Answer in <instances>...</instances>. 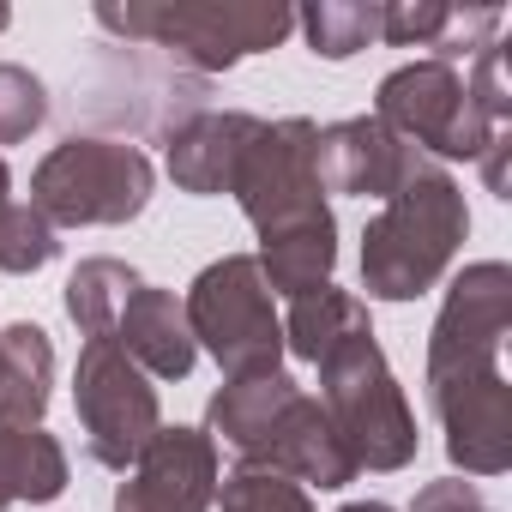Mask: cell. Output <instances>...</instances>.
Returning <instances> with one entry per match:
<instances>
[{
  "mask_svg": "<svg viewBox=\"0 0 512 512\" xmlns=\"http://www.w3.org/2000/svg\"><path fill=\"white\" fill-rule=\"evenodd\" d=\"M512 326V272L476 260L446 284L428 332V404L446 428V458L464 476L512 470V386L500 374V344Z\"/></svg>",
  "mask_w": 512,
  "mask_h": 512,
  "instance_id": "6da1fadb",
  "label": "cell"
},
{
  "mask_svg": "<svg viewBox=\"0 0 512 512\" xmlns=\"http://www.w3.org/2000/svg\"><path fill=\"white\" fill-rule=\"evenodd\" d=\"M464 235H470L464 187L434 157H416L410 175L398 181V193L362 229V290L374 302H416V296H428L446 278V266L464 247Z\"/></svg>",
  "mask_w": 512,
  "mask_h": 512,
  "instance_id": "7a4b0ae2",
  "label": "cell"
},
{
  "mask_svg": "<svg viewBox=\"0 0 512 512\" xmlns=\"http://www.w3.org/2000/svg\"><path fill=\"white\" fill-rule=\"evenodd\" d=\"M97 25L127 37V43H151L163 49L175 67H193L199 79L266 55L296 31V13L278 0H103Z\"/></svg>",
  "mask_w": 512,
  "mask_h": 512,
  "instance_id": "3957f363",
  "label": "cell"
},
{
  "mask_svg": "<svg viewBox=\"0 0 512 512\" xmlns=\"http://www.w3.org/2000/svg\"><path fill=\"white\" fill-rule=\"evenodd\" d=\"M320 404L344 434L356 470H404L416 458V410L374 338V326L338 338L320 362Z\"/></svg>",
  "mask_w": 512,
  "mask_h": 512,
  "instance_id": "277c9868",
  "label": "cell"
},
{
  "mask_svg": "<svg viewBox=\"0 0 512 512\" xmlns=\"http://www.w3.org/2000/svg\"><path fill=\"white\" fill-rule=\"evenodd\" d=\"M151 187H157V169L139 145L73 133L37 163L31 205L55 229H115L151 205Z\"/></svg>",
  "mask_w": 512,
  "mask_h": 512,
  "instance_id": "5b68a950",
  "label": "cell"
},
{
  "mask_svg": "<svg viewBox=\"0 0 512 512\" xmlns=\"http://www.w3.org/2000/svg\"><path fill=\"white\" fill-rule=\"evenodd\" d=\"M193 344L229 374V380H260L284 374V320L272 308V290L253 266V253H223L211 260L193 290L181 296Z\"/></svg>",
  "mask_w": 512,
  "mask_h": 512,
  "instance_id": "8992f818",
  "label": "cell"
},
{
  "mask_svg": "<svg viewBox=\"0 0 512 512\" xmlns=\"http://www.w3.org/2000/svg\"><path fill=\"white\" fill-rule=\"evenodd\" d=\"M73 410L85 428V452L103 470H133L139 452L163 428L157 386L127 362V350L115 338H85L79 368H73Z\"/></svg>",
  "mask_w": 512,
  "mask_h": 512,
  "instance_id": "52a82bcc",
  "label": "cell"
},
{
  "mask_svg": "<svg viewBox=\"0 0 512 512\" xmlns=\"http://www.w3.org/2000/svg\"><path fill=\"white\" fill-rule=\"evenodd\" d=\"M374 121H386L422 157H464V163H476L488 151V139L506 133L470 109L464 79L446 61H410V67L386 73L374 91Z\"/></svg>",
  "mask_w": 512,
  "mask_h": 512,
  "instance_id": "ba28073f",
  "label": "cell"
},
{
  "mask_svg": "<svg viewBox=\"0 0 512 512\" xmlns=\"http://www.w3.org/2000/svg\"><path fill=\"white\" fill-rule=\"evenodd\" d=\"M320 127L308 115H290V121H266L253 133L229 193L241 199L247 223L253 229H278V223H296V217H314V211H332L326 205V187H320Z\"/></svg>",
  "mask_w": 512,
  "mask_h": 512,
  "instance_id": "9c48e42d",
  "label": "cell"
},
{
  "mask_svg": "<svg viewBox=\"0 0 512 512\" xmlns=\"http://www.w3.org/2000/svg\"><path fill=\"white\" fill-rule=\"evenodd\" d=\"M217 500V446L205 428H157L127 482L115 488V512H211Z\"/></svg>",
  "mask_w": 512,
  "mask_h": 512,
  "instance_id": "30bf717a",
  "label": "cell"
},
{
  "mask_svg": "<svg viewBox=\"0 0 512 512\" xmlns=\"http://www.w3.org/2000/svg\"><path fill=\"white\" fill-rule=\"evenodd\" d=\"M416 157H422V151H410V145H404L386 121H374V115L320 127V151H314L326 193H356V199H380V205L398 193V181L410 175Z\"/></svg>",
  "mask_w": 512,
  "mask_h": 512,
  "instance_id": "8fae6325",
  "label": "cell"
},
{
  "mask_svg": "<svg viewBox=\"0 0 512 512\" xmlns=\"http://www.w3.org/2000/svg\"><path fill=\"white\" fill-rule=\"evenodd\" d=\"M260 470H278V476H290L302 488H350L362 476L344 434L332 428L326 404L308 398V392H296V404L278 416V428H272V440L260 452Z\"/></svg>",
  "mask_w": 512,
  "mask_h": 512,
  "instance_id": "7c38bea8",
  "label": "cell"
},
{
  "mask_svg": "<svg viewBox=\"0 0 512 512\" xmlns=\"http://www.w3.org/2000/svg\"><path fill=\"white\" fill-rule=\"evenodd\" d=\"M266 121L260 115H241V109H199L193 121H181L169 133V181L193 199H211V193H229L253 133Z\"/></svg>",
  "mask_w": 512,
  "mask_h": 512,
  "instance_id": "4fadbf2b",
  "label": "cell"
},
{
  "mask_svg": "<svg viewBox=\"0 0 512 512\" xmlns=\"http://www.w3.org/2000/svg\"><path fill=\"white\" fill-rule=\"evenodd\" d=\"M115 344L127 350V362L145 374V380H187L193 362H199V344L187 332V308L175 290H157V284H139L115 320Z\"/></svg>",
  "mask_w": 512,
  "mask_h": 512,
  "instance_id": "5bb4252c",
  "label": "cell"
},
{
  "mask_svg": "<svg viewBox=\"0 0 512 512\" xmlns=\"http://www.w3.org/2000/svg\"><path fill=\"white\" fill-rule=\"evenodd\" d=\"M266 290L272 296H308L320 284H332V266H338V217L332 211H314V217H296V223H278L260 235V253H253Z\"/></svg>",
  "mask_w": 512,
  "mask_h": 512,
  "instance_id": "9a60e30c",
  "label": "cell"
},
{
  "mask_svg": "<svg viewBox=\"0 0 512 512\" xmlns=\"http://www.w3.org/2000/svg\"><path fill=\"white\" fill-rule=\"evenodd\" d=\"M296 392H302V386H296L290 374L229 380V386L211 398V410H205V434H211V446H229L241 464H260V452H266L278 416L296 404Z\"/></svg>",
  "mask_w": 512,
  "mask_h": 512,
  "instance_id": "2e32d148",
  "label": "cell"
},
{
  "mask_svg": "<svg viewBox=\"0 0 512 512\" xmlns=\"http://www.w3.org/2000/svg\"><path fill=\"white\" fill-rule=\"evenodd\" d=\"M49 386H55V344H49V332L31 326V320L7 326L0 332V422L43 428Z\"/></svg>",
  "mask_w": 512,
  "mask_h": 512,
  "instance_id": "e0dca14e",
  "label": "cell"
},
{
  "mask_svg": "<svg viewBox=\"0 0 512 512\" xmlns=\"http://www.w3.org/2000/svg\"><path fill=\"white\" fill-rule=\"evenodd\" d=\"M67 494V446L49 428H13L0 422V506H43Z\"/></svg>",
  "mask_w": 512,
  "mask_h": 512,
  "instance_id": "ac0fdd59",
  "label": "cell"
},
{
  "mask_svg": "<svg viewBox=\"0 0 512 512\" xmlns=\"http://www.w3.org/2000/svg\"><path fill=\"white\" fill-rule=\"evenodd\" d=\"M362 326H368V302L350 296V290H338V284H320V290H308V296L290 302V314H284V350H296L302 362H320L338 338H350Z\"/></svg>",
  "mask_w": 512,
  "mask_h": 512,
  "instance_id": "d6986e66",
  "label": "cell"
},
{
  "mask_svg": "<svg viewBox=\"0 0 512 512\" xmlns=\"http://www.w3.org/2000/svg\"><path fill=\"white\" fill-rule=\"evenodd\" d=\"M139 290V272L127 260H109V253H97V260H79V272L67 278V320L85 332V338H115V320L127 308V296Z\"/></svg>",
  "mask_w": 512,
  "mask_h": 512,
  "instance_id": "ffe728a7",
  "label": "cell"
},
{
  "mask_svg": "<svg viewBox=\"0 0 512 512\" xmlns=\"http://www.w3.org/2000/svg\"><path fill=\"white\" fill-rule=\"evenodd\" d=\"M296 25L308 31V49L326 55V61H350L362 55L368 43H380V7L368 0H320V7L296 13Z\"/></svg>",
  "mask_w": 512,
  "mask_h": 512,
  "instance_id": "44dd1931",
  "label": "cell"
},
{
  "mask_svg": "<svg viewBox=\"0 0 512 512\" xmlns=\"http://www.w3.org/2000/svg\"><path fill=\"white\" fill-rule=\"evenodd\" d=\"M55 253H61V229L31 199H13L0 211V272L31 278V272H43L55 260Z\"/></svg>",
  "mask_w": 512,
  "mask_h": 512,
  "instance_id": "7402d4cb",
  "label": "cell"
},
{
  "mask_svg": "<svg viewBox=\"0 0 512 512\" xmlns=\"http://www.w3.org/2000/svg\"><path fill=\"white\" fill-rule=\"evenodd\" d=\"M217 512H314L308 488L278 476V470H260V464H241L235 476L217 482Z\"/></svg>",
  "mask_w": 512,
  "mask_h": 512,
  "instance_id": "603a6c76",
  "label": "cell"
},
{
  "mask_svg": "<svg viewBox=\"0 0 512 512\" xmlns=\"http://www.w3.org/2000/svg\"><path fill=\"white\" fill-rule=\"evenodd\" d=\"M49 121V85L31 67L0 61V145H25Z\"/></svg>",
  "mask_w": 512,
  "mask_h": 512,
  "instance_id": "cb8c5ba5",
  "label": "cell"
},
{
  "mask_svg": "<svg viewBox=\"0 0 512 512\" xmlns=\"http://www.w3.org/2000/svg\"><path fill=\"white\" fill-rule=\"evenodd\" d=\"M446 19H452V7H440V0H392V7H380V43H392V49H434Z\"/></svg>",
  "mask_w": 512,
  "mask_h": 512,
  "instance_id": "d4e9b609",
  "label": "cell"
},
{
  "mask_svg": "<svg viewBox=\"0 0 512 512\" xmlns=\"http://www.w3.org/2000/svg\"><path fill=\"white\" fill-rule=\"evenodd\" d=\"M500 25H506L500 7H452V19H446V31H440V43H434L428 61H446V67H452L458 55H482Z\"/></svg>",
  "mask_w": 512,
  "mask_h": 512,
  "instance_id": "484cf974",
  "label": "cell"
},
{
  "mask_svg": "<svg viewBox=\"0 0 512 512\" xmlns=\"http://www.w3.org/2000/svg\"><path fill=\"white\" fill-rule=\"evenodd\" d=\"M464 97H470V109H476L488 127H506V121H512V91H506V49H500V43H488V49L476 55V73L464 79Z\"/></svg>",
  "mask_w": 512,
  "mask_h": 512,
  "instance_id": "4316f807",
  "label": "cell"
},
{
  "mask_svg": "<svg viewBox=\"0 0 512 512\" xmlns=\"http://www.w3.org/2000/svg\"><path fill=\"white\" fill-rule=\"evenodd\" d=\"M410 512H494V506L476 494V482H464V476H440V482H428V488L410 500Z\"/></svg>",
  "mask_w": 512,
  "mask_h": 512,
  "instance_id": "83f0119b",
  "label": "cell"
},
{
  "mask_svg": "<svg viewBox=\"0 0 512 512\" xmlns=\"http://www.w3.org/2000/svg\"><path fill=\"white\" fill-rule=\"evenodd\" d=\"M506 151H512V127H506V133H494V139H488V151L476 157V163H482V181H488V193H494V199H512V175H506Z\"/></svg>",
  "mask_w": 512,
  "mask_h": 512,
  "instance_id": "f1b7e54d",
  "label": "cell"
},
{
  "mask_svg": "<svg viewBox=\"0 0 512 512\" xmlns=\"http://www.w3.org/2000/svg\"><path fill=\"white\" fill-rule=\"evenodd\" d=\"M13 205V169H7V157H0V211Z\"/></svg>",
  "mask_w": 512,
  "mask_h": 512,
  "instance_id": "f546056e",
  "label": "cell"
},
{
  "mask_svg": "<svg viewBox=\"0 0 512 512\" xmlns=\"http://www.w3.org/2000/svg\"><path fill=\"white\" fill-rule=\"evenodd\" d=\"M338 512H392L386 500H350V506H338Z\"/></svg>",
  "mask_w": 512,
  "mask_h": 512,
  "instance_id": "4dcf8cb0",
  "label": "cell"
},
{
  "mask_svg": "<svg viewBox=\"0 0 512 512\" xmlns=\"http://www.w3.org/2000/svg\"><path fill=\"white\" fill-rule=\"evenodd\" d=\"M7 25H13V13H7V7H0V31H7Z\"/></svg>",
  "mask_w": 512,
  "mask_h": 512,
  "instance_id": "1f68e13d",
  "label": "cell"
}]
</instances>
